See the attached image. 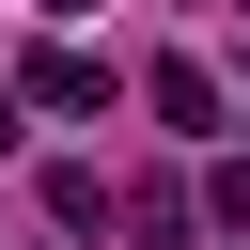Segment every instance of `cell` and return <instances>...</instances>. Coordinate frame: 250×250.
<instances>
[{
	"label": "cell",
	"instance_id": "obj_1",
	"mask_svg": "<svg viewBox=\"0 0 250 250\" xmlns=\"http://www.w3.org/2000/svg\"><path fill=\"white\" fill-rule=\"evenodd\" d=\"M31 109H109V62H78V47H31V78H16Z\"/></svg>",
	"mask_w": 250,
	"mask_h": 250
},
{
	"label": "cell",
	"instance_id": "obj_2",
	"mask_svg": "<svg viewBox=\"0 0 250 250\" xmlns=\"http://www.w3.org/2000/svg\"><path fill=\"white\" fill-rule=\"evenodd\" d=\"M141 94H156V125H172V141H219V78H203V62H156Z\"/></svg>",
	"mask_w": 250,
	"mask_h": 250
},
{
	"label": "cell",
	"instance_id": "obj_3",
	"mask_svg": "<svg viewBox=\"0 0 250 250\" xmlns=\"http://www.w3.org/2000/svg\"><path fill=\"white\" fill-rule=\"evenodd\" d=\"M47 219L62 234H109V172H47Z\"/></svg>",
	"mask_w": 250,
	"mask_h": 250
}]
</instances>
